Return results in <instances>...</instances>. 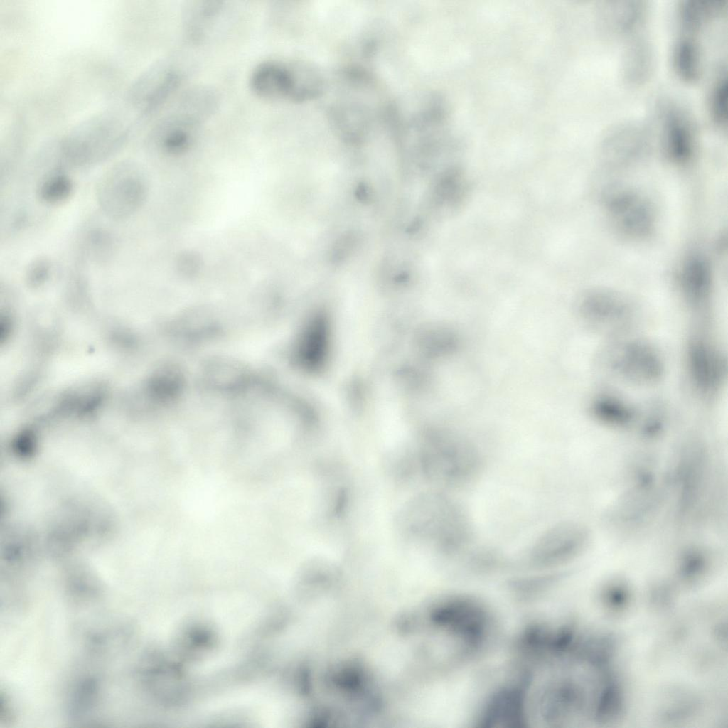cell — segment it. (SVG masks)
<instances>
[{
	"label": "cell",
	"mask_w": 728,
	"mask_h": 728,
	"mask_svg": "<svg viewBox=\"0 0 728 728\" xmlns=\"http://www.w3.org/2000/svg\"><path fill=\"white\" fill-rule=\"evenodd\" d=\"M223 9V2L213 0L189 1L182 11L186 38L193 43L203 41Z\"/></svg>",
	"instance_id": "cell-18"
},
{
	"label": "cell",
	"mask_w": 728,
	"mask_h": 728,
	"mask_svg": "<svg viewBox=\"0 0 728 728\" xmlns=\"http://www.w3.org/2000/svg\"><path fill=\"white\" fill-rule=\"evenodd\" d=\"M589 537L586 528L579 523L555 524L545 530L532 545L530 563L537 568H551L567 563L584 550Z\"/></svg>",
	"instance_id": "cell-8"
},
{
	"label": "cell",
	"mask_w": 728,
	"mask_h": 728,
	"mask_svg": "<svg viewBox=\"0 0 728 728\" xmlns=\"http://www.w3.org/2000/svg\"><path fill=\"white\" fill-rule=\"evenodd\" d=\"M421 463L429 479L455 488L474 481L482 468L477 448L467 439L449 431L434 432L428 437Z\"/></svg>",
	"instance_id": "cell-1"
},
{
	"label": "cell",
	"mask_w": 728,
	"mask_h": 728,
	"mask_svg": "<svg viewBox=\"0 0 728 728\" xmlns=\"http://www.w3.org/2000/svg\"><path fill=\"white\" fill-rule=\"evenodd\" d=\"M129 128L118 114H97L74 127L58 142L61 159L73 166H86L112 156L124 143Z\"/></svg>",
	"instance_id": "cell-2"
},
{
	"label": "cell",
	"mask_w": 728,
	"mask_h": 728,
	"mask_svg": "<svg viewBox=\"0 0 728 728\" xmlns=\"http://www.w3.org/2000/svg\"><path fill=\"white\" fill-rule=\"evenodd\" d=\"M415 530L447 555L461 552L469 544L472 528L463 508L441 493L427 494L418 503Z\"/></svg>",
	"instance_id": "cell-3"
},
{
	"label": "cell",
	"mask_w": 728,
	"mask_h": 728,
	"mask_svg": "<svg viewBox=\"0 0 728 728\" xmlns=\"http://www.w3.org/2000/svg\"><path fill=\"white\" fill-rule=\"evenodd\" d=\"M146 196L142 178L134 164L122 163L111 169L101 180L97 198L109 217L122 220L133 215Z\"/></svg>",
	"instance_id": "cell-6"
},
{
	"label": "cell",
	"mask_w": 728,
	"mask_h": 728,
	"mask_svg": "<svg viewBox=\"0 0 728 728\" xmlns=\"http://www.w3.org/2000/svg\"><path fill=\"white\" fill-rule=\"evenodd\" d=\"M607 370L621 380L650 386L661 380L665 364L659 351L640 339H628L611 346L604 355Z\"/></svg>",
	"instance_id": "cell-4"
},
{
	"label": "cell",
	"mask_w": 728,
	"mask_h": 728,
	"mask_svg": "<svg viewBox=\"0 0 728 728\" xmlns=\"http://www.w3.org/2000/svg\"><path fill=\"white\" fill-rule=\"evenodd\" d=\"M74 184L65 173L56 171L48 175L38 189L41 200L48 205H60L72 196Z\"/></svg>",
	"instance_id": "cell-22"
},
{
	"label": "cell",
	"mask_w": 728,
	"mask_h": 728,
	"mask_svg": "<svg viewBox=\"0 0 728 728\" xmlns=\"http://www.w3.org/2000/svg\"><path fill=\"white\" fill-rule=\"evenodd\" d=\"M724 0H682L677 7L681 33L694 35L722 11Z\"/></svg>",
	"instance_id": "cell-21"
},
{
	"label": "cell",
	"mask_w": 728,
	"mask_h": 728,
	"mask_svg": "<svg viewBox=\"0 0 728 728\" xmlns=\"http://www.w3.org/2000/svg\"><path fill=\"white\" fill-rule=\"evenodd\" d=\"M648 6L644 1H605L597 7V23L609 38L629 37L646 22Z\"/></svg>",
	"instance_id": "cell-12"
},
{
	"label": "cell",
	"mask_w": 728,
	"mask_h": 728,
	"mask_svg": "<svg viewBox=\"0 0 728 728\" xmlns=\"http://www.w3.org/2000/svg\"><path fill=\"white\" fill-rule=\"evenodd\" d=\"M355 237L353 235L347 234L343 236L335 244L333 249L332 258L336 262L340 261L351 252L355 244Z\"/></svg>",
	"instance_id": "cell-26"
},
{
	"label": "cell",
	"mask_w": 728,
	"mask_h": 728,
	"mask_svg": "<svg viewBox=\"0 0 728 728\" xmlns=\"http://www.w3.org/2000/svg\"><path fill=\"white\" fill-rule=\"evenodd\" d=\"M661 125L668 158L677 164L689 162L695 149V132L689 116L679 105L668 103L661 112Z\"/></svg>",
	"instance_id": "cell-11"
},
{
	"label": "cell",
	"mask_w": 728,
	"mask_h": 728,
	"mask_svg": "<svg viewBox=\"0 0 728 728\" xmlns=\"http://www.w3.org/2000/svg\"><path fill=\"white\" fill-rule=\"evenodd\" d=\"M628 38L621 56V75L626 85L637 87L644 85L652 75L653 49L651 41L640 31Z\"/></svg>",
	"instance_id": "cell-16"
},
{
	"label": "cell",
	"mask_w": 728,
	"mask_h": 728,
	"mask_svg": "<svg viewBox=\"0 0 728 728\" xmlns=\"http://www.w3.org/2000/svg\"><path fill=\"white\" fill-rule=\"evenodd\" d=\"M589 412L601 424L615 428L630 426L637 415L633 407L624 400L606 393L600 394L592 399Z\"/></svg>",
	"instance_id": "cell-19"
},
{
	"label": "cell",
	"mask_w": 728,
	"mask_h": 728,
	"mask_svg": "<svg viewBox=\"0 0 728 728\" xmlns=\"http://www.w3.org/2000/svg\"><path fill=\"white\" fill-rule=\"evenodd\" d=\"M26 273L28 284L32 287H39L50 277L51 264L48 259L40 257L29 264Z\"/></svg>",
	"instance_id": "cell-24"
},
{
	"label": "cell",
	"mask_w": 728,
	"mask_h": 728,
	"mask_svg": "<svg viewBox=\"0 0 728 728\" xmlns=\"http://www.w3.org/2000/svg\"><path fill=\"white\" fill-rule=\"evenodd\" d=\"M607 210L614 228L633 240H642L654 230V216L648 203L636 193L619 191L609 198Z\"/></svg>",
	"instance_id": "cell-10"
},
{
	"label": "cell",
	"mask_w": 728,
	"mask_h": 728,
	"mask_svg": "<svg viewBox=\"0 0 728 728\" xmlns=\"http://www.w3.org/2000/svg\"><path fill=\"white\" fill-rule=\"evenodd\" d=\"M181 80V73L175 65L156 62L134 80L129 90V102L140 114L151 112L173 95Z\"/></svg>",
	"instance_id": "cell-9"
},
{
	"label": "cell",
	"mask_w": 728,
	"mask_h": 728,
	"mask_svg": "<svg viewBox=\"0 0 728 728\" xmlns=\"http://www.w3.org/2000/svg\"><path fill=\"white\" fill-rule=\"evenodd\" d=\"M471 565L478 569H493L500 564V559L495 551L481 549L473 553L470 557Z\"/></svg>",
	"instance_id": "cell-25"
},
{
	"label": "cell",
	"mask_w": 728,
	"mask_h": 728,
	"mask_svg": "<svg viewBox=\"0 0 728 728\" xmlns=\"http://www.w3.org/2000/svg\"><path fill=\"white\" fill-rule=\"evenodd\" d=\"M678 285L683 301L692 310L708 308L712 293V277L709 263L699 254H691L682 262Z\"/></svg>",
	"instance_id": "cell-14"
},
{
	"label": "cell",
	"mask_w": 728,
	"mask_h": 728,
	"mask_svg": "<svg viewBox=\"0 0 728 728\" xmlns=\"http://www.w3.org/2000/svg\"><path fill=\"white\" fill-rule=\"evenodd\" d=\"M647 144V129L638 122H628L616 125L606 133L601 151L607 160L623 162L638 156Z\"/></svg>",
	"instance_id": "cell-15"
},
{
	"label": "cell",
	"mask_w": 728,
	"mask_h": 728,
	"mask_svg": "<svg viewBox=\"0 0 728 728\" xmlns=\"http://www.w3.org/2000/svg\"><path fill=\"white\" fill-rule=\"evenodd\" d=\"M291 68L278 60H267L257 64L249 77L253 94L267 101H279L297 95L296 77Z\"/></svg>",
	"instance_id": "cell-13"
},
{
	"label": "cell",
	"mask_w": 728,
	"mask_h": 728,
	"mask_svg": "<svg viewBox=\"0 0 728 728\" xmlns=\"http://www.w3.org/2000/svg\"><path fill=\"white\" fill-rule=\"evenodd\" d=\"M203 122L175 112L158 127L156 137L161 146L170 153H180L189 148L199 134Z\"/></svg>",
	"instance_id": "cell-17"
},
{
	"label": "cell",
	"mask_w": 728,
	"mask_h": 728,
	"mask_svg": "<svg viewBox=\"0 0 728 728\" xmlns=\"http://www.w3.org/2000/svg\"><path fill=\"white\" fill-rule=\"evenodd\" d=\"M685 363L690 384L698 395L711 398L720 392L727 378V359L714 343L702 335L691 336Z\"/></svg>",
	"instance_id": "cell-5"
},
{
	"label": "cell",
	"mask_w": 728,
	"mask_h": 728,
	"mask_svg": "<svg viewBox=\"0 0 728 728\" xmlns=\"http://www.w3.org/2000/svg\"><path fill=\"white\" fill-rule=\"evenodd\" d=\"M727 76L725 73H722L712 85L708 98V108L711 118L721 128L727 127Z\"/></svg>",
	"instance_id": "cell-23"
},
{
	"label": "cell",
	"mask_w": 728,
	"mask_h": 728,
	"mask_svg": "<svg viewBox=\"0 0 728 728\" xmlns=\"http://www.w3.org/2000/svg\"><path fill=\"white\" fill-rule=\"evenodd\" d=\"M680 34L673 46L672 65L679 79L692 83L697 80L701 73V51L694 35Z\"/></svg>",
	"instance_id": "cell-20"
},
{
	"label": "cell",
	"mask_w": 728,
	"mask_h": 728,
	"mask_svg": "<svg viewBox=\"0 0 728 728\" xmlns=\"http://www.w3.org/2000/svg\"><path fill=\"white\" fill-rule=\"evenodd\" d=\"M579 313L592 329L616 335L628 329L636 318V309L622 294L597 288L586 293L579 304Z\"/></svg>",
	"instance_id": "cell-7"
}]
</instances>
